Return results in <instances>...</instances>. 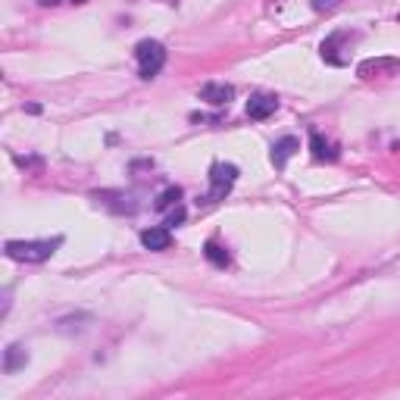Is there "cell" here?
Masks as SVG:
<instances>
[{"label":"cell","instance_id":"obj_4","mask_svg":"<svg viewBox=\"0 0 400 400\" xmlns=\"http://www.w3.org/2000/svg\"><path fill=\"white\" fill-rule=\"evenodd\" d=\"M379 72H388V75H397L400 72V60L394 57H379V60H363L357 66V75L360 78H372Z\"/></svg>","mask_w":400,"mask_h":400},{"label":"cell","instance_id":"obj_6","mask_svg":"<svg viewBox=\"0 0 400 400\" xmlns=\"http://www.w3.org/2000/svg\"><path fill=\"white\" fill-rule=\"evenodd\" d=\"M297 151H301V141H297L294 135H285L281 141H276V144H272V166H276V169H285L288 160H291Z\"/></svg>","mask_w":400,"mask_h":400},{"label":"cell","instance_id":"obj_1","mask_svg":"<svg viewBox=\"0 0 400 400\" xmlns=\"http://www.w3.org/2000/svg\"><path fill=\"white\" fill-rule=\"evenodd\" d=\"M57 247H60V238H53V241H6L4 254L16 263H44V260H50Z\"/></svg>","mask_w":400,"mask_h":400},{"label":"cell","instance_id":"obj_14","mask_svg":"<svg viewBox=\"0 0 400 400\" xmlns=\"http://www.w3.org/2000/svg\"><path fill=\"white\" fill-rule=\"evenodd\" d=\"M178 222H185V207L182 203H175V207L169 210V219H166V225H178Z\"/></svg>","mask_w":400,"mask_h":400},{"label":"cell","instance_id":"obj_9","mask_svg":"<svg viewBox=\"0 0 400 400\" xmlns=\"http://www.w3.org/2000/svg\"><path fill=\"white\" fill-rule=\"evenodd\" d=\"M26 366H28V350L22 347V344H10V347L4 350V372L16 375L19 369H26Z\"/></svg>","mask_w":400,"mask_h":400},{"label":"cell","instance_id":"obj_2","mask_svg":"<svg viewBox=\"0 0 400 400\" xmlns=\"http://www.w3.org/2000/svg\"><path fill=\"white\" fill-rule=\"evenodd\" d=\"M135 57H138V75L151 82V78L166 66V47L160 41H141L135 47Z\"/></svg>","mask_w":400,"mask_h":400},{"label":"cell","instance_id":"obj_8","mask_svg":"<svg viewBox=\"0 0 400 400\" xmlns=\"http://www.w3.org/2000/svg\"><path fill=\"white\" fill-rule=\"evenodd\" d=\"M347 31H335L332 38H325L323 41V60L325 63H332V66H344V63H347V57H344V53H338V47L347 41Z\"/></svg>","mask_w":400,"mask_h":400},{"label":"cell","instance_id":"obj_7","mask_svg":"<svg viewBox=\"0 0 400 400\" xmlns=\"http://www.w3.org/2000/svg\"><path fill=\"white\" fill-rule=\"evenodd\" d=\"M141 244H144L147 250H169V244H172L169 225H153V229H144V232H141Z\"/></svg>","mask_w":400,"mask_h":400},{"label":"cell","instance_id":"obj_13","mask_svg":"<svg viewBox=\"0 0 400 400\" xmlns=\"http://www.w3.org/2000/svg\"><path fill=\"white\" fill-rule=\"evenodd\" d=\"M178 200H182V191H178V188H166V191H163L160 198H156V203H153V207L160 210V213H166V210H172Z\"/></svg>","mask_w":400,"mask_h":400},{"label":"cell","instance_id":"obj_12","mask_svg":"<svg viewBox=\"0 0 400 400\" xmlns=\"http://www.w3.org/2000/svg\"><path fill=\"white\" fill-rule=\"evenodd\" d=\"M203 256H207L216 269H225V266H229V250L222 244H216V241H207V244H203Z\"/></svg>","mask_w":400,"mask_h":400},{"label":"cell","instance_id":"obj_3","mask_svg":"<svg viewBox=\"0 0 400 400\" xmlns=\"http://www.w3.org/2000/svg\"><path fill=\"white\" fill-rule=\"evenodd\" d=\"M238 182V166L232 163H213L210 169V200H222Z\"/></svg>","mask_w":400,"mask_h":400},{"label":"cell","instance_id":"obj_11","mask_svg":"<svg viewBox=\"0 0 400 400\" xmlns=\"http://www.w3.org/2000/svg\"><path fill=\"white\" fill-rule=\"evenodd\" d=\"M310 151H313V160H319V163H332V160H338V151H335V144L332 141H325L319 131H310Z\"/></svg>","mask_w":400,"mask_h":400},{"label":"cell","instance_id":"obj_15","mask_svg":"<svg viewBox=\"0 0 400 400\" xmlns=\"http://www.w3.org/2000/svg\"><path fill=\"white\" fill-rule=\"evenodd\" d=\"M335 6H338V0H313V10H335Z\"/></svg>","mask_w":400,"mask_h":400},{"label":"cell","instance_id":"obj_5","mask_svg":"<svg viewBox=\"0 0 400 400\" xmlns=\"http://www.w3.org/2000/svg\"><path fill=\"white\" fill-rule=\"evenodd\" d=\"M276 109H279V100L272 97V94H254V97L247 100V116H250L254 122L269 119Z\"/></svg>","mask_w":400,"mask_h":400},{"label":"cell","instance_id":"obj_16","mask_svg":"<svg viewBox=\"0 0 400 400\" xmlns=\"http://www.w3.org/2000/svg\"><path fill=\"white\" fill-rule=\"evenodd\" d=\"M69 4H88V0H69Z\"/></svg>","mask_w":400,"mask_h":400},{"label":"cell","instance_id":"obj_10","mask_svg":"<svg viewBox=\"0 0 400 400\" xmlns=\"http://www.w3.org/2000/svg\"><path fill=\"white\" fill-rule=\"evenodd\" d=\"M234 97L232 85H203L200 88V100H207L210 107H225Z\"/></svg>","mask_w":400,"mask_h":400}]
</instances>
